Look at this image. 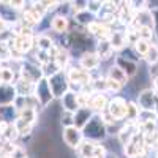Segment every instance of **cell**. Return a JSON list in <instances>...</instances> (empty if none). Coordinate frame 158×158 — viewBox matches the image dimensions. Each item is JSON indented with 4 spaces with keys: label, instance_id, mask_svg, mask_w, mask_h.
I'll list each match as a JSON object with an SVG mask.
<instances>
[{
    "label": "cell",
    "instance_id": "cell-11",
    "mask_svg": "<svg viewBox=\"0 0 158 158\" xmlns=\"http://www.w3.org/2000/svg\"><path fill=\"white\" fill-rule=\"evenodd\" d=\"M0 21H3L6 25L18 22L16 10H13L8 2H0Z\"/></svg>",
    "mask_w": 158,
    "mask_h": 158
},
{
    "label": "cell",
    "instance_id": "cell-26",
    "mask_svg": "<svg viewBox=\"0 0 158 158\" xmlns=\"http://www.w3.org/2000/svg\"><path fill=\"white\" fill-rule=\"evenodd\" d=\"M36 43H38V49L40 51H44V52H49L52 48H54V44H52V40L46 35H40L38 40H36Z\"/></svg>",
    "mask_w": 158,
    "mask_h": 158
},
{
    "label": "cell",
    "instance_id": "cell-21",
    "mask_svg": "<svg viewBox=\"0 0 158 158\" xmlns=\"http://www.w3.org/2000/svg\"><path fill=\"white\" fill-rule=\"evenodd\" d=\"M109 79H112V81L118 82L120 85H125L127 81H128V76L115 65V67H111V68H109Z\"/></svg>",
    "mask_w": 158,
    "mask_h": 158
},
{
    "label": "cell",
    "instance_id": "cell-40",
    "mask_svg": "<svg viewBox=\"0 0 158 158\" xmlns=\"http://www.w3.org/2000/svg\"><path fill=\"white\" fill-rule=\"evenodd\" d=\"M106 158H117L115 155H106Z\"/></svg>",
    "mask_w": 158,
    "mask_h": 158
},
{
    "label": "cell",
    "instance_id": "cell-37",
    "mask_svg": "<svg viewBox=\"0 0 158 158\" xmlns=\"http://www.w3.org/2000/svg\"><path fill=\"white\" fill-rule=\"evenodd\" d=\"M87 6H89V10H90V11H94V13H95V11H98V10H100L101 2H89V3H87Z\"/></svg>",
    "mask_w": 158,
    "mask_h": 158
},
{
    "label": "cell",
    "instance_id": "cell-20",
    "mask_svg": "<svg viewBox=\"0 0 158 158\" xmlns=\"http://www.w3.org/2000/svg\"><path fill=\"white\" fill-rule=\"evenodd\" d=\"M112 52H114V49H112V46L109 43V40H101L100 44H98V52H97V56L100 57V60L111 59Z\"/></svg>",
    "mask_w": 158,
    "mask_h": 158
},
{
    "label": "cell",
    "instance_id": "cell-22",
    "mask_svg": "<svg viewBox=\"0 0 158 158\" xmlns=\"http://www.w3.org/2000/svg\"><path fill=\"white\" fill-rule=\"evenodd\" d=\"M109 43H111L112 49H120V48H123L125 43H127L125 33H122V32H111V35H109Z\"/></svg>",
    "mask_w": 158,
    "mask_h": 158
},
{
    "label": "cell",
    "instance_id": "cell-5",
    "mask_svg": "<svg viewBox=\"0 0 158 158\" xmlns=\"http://www.w3.org/2000/svg\"><path fill=\"white\" fill-rule=\"evenodd\" d=\"M144 150H146V144H144V138L139 136V133L125 146V155L128 158H139L144 155Z\"/></svg>",
    "mask_w": 158,
    "mask_h": 158
},
{
    "label": "cell",
    "instance_id": "cell-19",
    "mask_svg": "<svg viewBox=\"0 0 158 158\" xmlns=\"http://www.w3.org/2000/svg\"><path fill=\"white\" fill-rule=\"evenodd\" d=\"M89 106L90 109H95V111H104L108 108V100L103 94H97L89 100Z\"/></svg>",
    "mask_w": 158,
    "mask_h": 158
},
{
    "label": "cell",
    "instance_id": "cell-34",
    "mask_svg": "<svg viewBox=\"0 0 158 158\" xmlns=\"http://www.w3.org/2000/svg\"><path fill=\"white\" fill-rule=\"evenodd\" d=\"M10 158H27V152H25L24 147L21 146H16L15 150H13V153L10 155Z\"/></svg>",
    "mask_w": 158,
    "mask_h": 158
},
{
    "label": "cell",
    "instance_id": "cell-38",
    "mask_svg": "<svg viewBox=\"0 0 158 158\" xmlns=\"http://www.w3.org/2000/svg\"><path fill=\"white\" fill-rule=\"evenodd\" d=\"M6 27H8V25H6L3 21H0V35H2L3 32H6Z\"/></svg>",
    "mask_w": 158,
    "mask_h": 158
},
{
    "label": "cell",
    "instance_id": "cell-25",
    "mask_svg": "<svg viewBox=\"0 0 158 158\" xmlns=\"http://www.w3.org/2000/svg\"><path fill=\"white\" fill-rule=\"evenodd\" d=\"M68 60H70V57H68L67 52H65L63 49H59V51H57V54H56V57H54L56 67H57L59 70H63V68L68 65Z\"/></svg>",
    "mask_w": 158,
    "mask_h": 158
},
{
    "label": "cell",
    "instance_id": "cell-9",
    "mask_svg": "<svg viewBox=\"0 0 158 158\" xmlns=\"http://www.w3.org/2000/svg\"><path fill=\"white\" fill-rule=\"evenodd\" d=\"M138 103H139V106L144 111H155V108H156V98H155L153 90H149V89L142 90L139 94Z\"/></svg>",
    "mask_w": 158,
    "mask_h": 158
},
{
    "label": "cell",
    "instance_id": "cell-36",
    "mask_svg": "<svg viewBox=\"0 0 158 158\" xmlns=\"http://www.w3.org/2000/svg\"><path fill=\"white\" fill-rule=\"evenodd\" d=\"M106 82H108V90H112V92H118V90H120V84H118V82H115V81H112V79H106Z\"/></svg>",
    "mask_w": 158,
    "mask_h": 158
},
{
    "label": "cell",
    "instance_id": "cell-28",
    "mask_svg": "<svg viewBox=\"0 0 158 158\" xmlns=\"http://www.w3.org/2000/svg\"><path fill=\"white\" fill-rule=\"evenodd\" d=\"M15 79V73L10 68H0V84H11Z\"/></svg>",
    "mask_w": 158,
    "mask_h": 158
},
{
    "label": "cell",
    "instance_id": "cell-6",
    "mask_svg": "<svg viewBox=\"0 0 158 158\" xmlns=\"http://www.w3.org/2000/svg\"><path fill=\"white\" fill-rule=\"evenodd\" d=\"M63 141L68 147L71 149H79L82 142V133L81 130H77L76 127H68L63 130Z\"/></svg>",
    "mask_w": 158,
    "mask_h": 158
},
{
    "label": "cell",
    "instance_id": "cell-14",
    "mask_svg": "<svg viewBox=\"0 0 158 158\" xmlns=\"http://www.w3.org/2000/svg\"><path fill=\"white\" fill-rule=\"evenodd\" d=\"M68 81L70 82H76V84H79V85H85V84H89L90 82V74L85 71V70H71L70 73H68Z\"/></svg>",
    "mask_w": 158,
    "mask_h": 158
},
{
    "label": "cell",
    "instance_id": "cell-30",
    "mask_svg": "<svg viewBox=\"0 0 158 158\" xmlns=\"http://www.w3.org/2000/svg\"><path fill=\"white\" fill-rule=\"evenodd\" d=\"M149 48H150L149 41H144V40H138V41L135 43V51L138 52L139 56H146L147 51H149Z\"/></svg>",
    "mask_w": 158,
    "mask_h": 158
},
{
    "label": "cell",
    "instance_id": "cell-27",
    "mask_svg": "<svg viewBox=\"0 0 158 158\" xmlns=\"http://www.w3.org/2000/svg\"><path fill=\"white\" fill-rule=\"evenodd\" d=\"M139 117V109L136 108V104L135 103H128V108H127V115L125 118L130 122V123H133L136 118Z\"/></svg>",
    "mask_w": 158,
    "mask_h": 158
},
{
    "label": "cell",
    "instance_id": "cell-1",
    "mask_svg": "<svg viewBox=\"0 0 158 158\" xmlns=\"http://www.w3.org/2000/svg\"><path fill=\"white\" fill-rule=\"evenodd\" d=\"M48 84H49V89L52 92V95L54 97H63L67 94V89H68V77L67 74L63 73V70L51 74L48 77Z\"/></svg>",
    "mask_w": 158,
    "mask_h": 158
},
{
    "label": "cell",
    "instance_id": "cell-39",
    "mask_svg": "<svg viewBox=\"0 0 158 158\" xmlns=\"http://www.w3.org/2000/svg\"><path fill=\"white\" fill-rule=\"evenodd\" d=\"M153 94L158 97V79H155V82H153Z\"/></svg>",
    "mask_w": 158,
    "mask_h": 158
},
{
    "label": "cell",
    "instance_id": "cell-8",
    "mask_svg": "<svg viewBox=\"0 0 158 158\" xmlns=\"http://www.w3.org/2000/svg\"><path fill=\"white\" fill-rule=\"evenodd\" d=\"M21 76H22L21 79H24V81H27L30 84H36L40 79H41L43 73H41V70H40V68L33 67V65L25 63L24 67H22V70H21Z\"/></svg>",
    "mask_w": 158,
    "mask_h": 158
},
{
    "label": "cell",
    "instance_id": "cell-33",
    "mask_svg": "<svg viewBox=\"0 0 158 158\" xmlns=\"http://www.w3.org/2000/svg\"><path fill=\"white\" fill-rule=\"evenodd\" d=\"M92 87H94L95 92H100L101 94V90H108V82H106V79H97L95 82H92Z\"/></svg>",
    "mask_w": 158,
    "mask_h": 158
},
{
    "label": "cell",
    "instance_id": "cell-23",
    "mask_svg": "<svg viewBox=\"0 0 158 158\" xmlns=\"http://www.w3.org/2000/svg\"><path fill=\"white\" fill-rule=\"evenodd\" d=\"M95 147H97L95 142H92V141H84V142H81V146H79V152H81L82 158H94Z\"/></svg>",
    "mask_w": 158,
    "mask_h": 158
},
{
    "label": "cell",
    "instance_id": "cell-16",
    "mask_svg": "<svg viewBox=\"0 0 158 158\" xmlns=\"http://www.w3.org/2000/svg\"><path fill=\"white\" fill-rule=\"evenodd\" d=\"M117 67L120 68L127 76H133L138 71L136 62L135 60H130V59H125V57H117Z\"/></svg>",
    "mask_w": 158,
    "mask_h": 158
},
{
    "label": "cell",
    "instance_id": "cell-15",
    "mask_svg": "<svg viewBox=\"0 0 158 158\" xmlns=\"http://www.w3.org/2000/svg\"><path fill=\"white\" fill-rule=\"evenodd\" d=\"M100 57L95 54V52H87V54H84L82 57H81V67H82V70H95V68H98V65H100Z\"/></svg>",
    "mask_w": 158,
    "mask_h": 158
},
{
    "label": "cell",
    "instance_id": "cell-24",
    "mask_svg": "<svg viewBox=\"0 0 158 158\" xmlns=\"http://www.w3.org/2000/svg\"><path fill=\"white\" fill-rule=\"evenodd\" d=\"M52 29L59 33H65L68 29V19L65 16H56L52 19Z\"/></svg>",
    "mask_w": 158,
    "mask_h": 158
},
{
    "label": "cell",
    "instance_id": "cell-29",
    "mask_svg": "<svg viewBox=\"0 0 158 158\" xmlns=\"http://www.w3.org/2000/svg\"><path fill=\"white\" fill-rule=\"evenodd\" d=\"M138 36H139V40H144V41L152 40V36H153L152 27H150V25H141L139 30H138Z\"/></svg>",
    "mask_w": 158,
    "mask_h": 158
},
{
    "label": "cell",
    "instance_id": "cell-4",
    "mask_svg": "<svg viewBox=\"0 0 158 158\" xmlns=\"http://www.w3.org/2000/svg\"><path fill=\"white\" fill-rule=\"evenodd\" d=\"M127 108H128V103L123 98H112L108 104V114L114 118V120H122L127 115Z\"/></svg>",
    "mask_w": 158,
    "mask_h": 158
},
{
    "label": "cell",
    "instance_id": "cell-7",
    "mask_svg": "<svg viewBox=\"0 0 158 158\" xmlns=\"http://www.w3.org/2000/svg\"><path fill=\"white\" fill-rule=\"evenodd\" d=\"M18 94L13 84H0V106H10L15 103Z\"/></svg>",
    "mask_w": 158,
    "mask_h": 158
},
{
    "label": "cell",
    "instance_id": "cell-2",
    "mask_svg": "<svg viewBox=\"0 0 158 158\" xmlns=\"http://www.w3.org/2000/svg\"><path fill=\"white\" fill-rule=\"evenodd\" d=\"M84 133L89 139H103L106 136V127L100 117H92L84 127Z\"/></svg>",
    "mask_w": 158,
    "mask_h": 158
},
{
    "label": "cell",
    "instance_id": "cell-32",
    "mask_svg": "<svg viewBox=\"0 0 158 158\" xmlns=\"http://www.w3.org/2000/svg\"><path fill=\"white\" fill-rule=\"evenodd\" d=\"M147 59V62L149 63H155V62H158V46H150L149 48V51H147V54L144 56Z\"/></svg>",
    "mask_w": 158,
    "mask_h": 158
},
{
    "label": "cell",
    "instance_id": "cell-17",
    "mask_svg": "<svg viewBox=\"0 0 158 158\" xmlns=\"http://www.w3.org/2000/svg\"><path fill=\"white\" fill-rule=\"evenodd\" d=\"M138 133H139V131H138L136 125L128 123L125 128H122V130H120V133H118V139H120V142L123 144V146H127V144H128L131 139H133Z\"/></svg>",
    "mask_w": 158,
    "mask_h": 158
},
{
    "label": "cell",
    "instance_id": "cell-35",
    "mask_svg": "<svg viewBox=\"0 0 158 158\" xmlns=\"http://www.w3.org/2000/svg\"><path fill=\"white\" fill-rule=\"evenodd\" d=\"M76 19L79 21V22H82V24H90V15H89V11H79L77 13V16H76Z\"/></svg>",
    "mask_w": 158,
    "mask_h": 158
},
{
    "label": "cell",
    "instance_id": "cell-3",
    "mask_svg": "<svg viewBox=\"0 0 158 158\" xmlns=\"http://www.w3.org/2000/svg\"><path fill=\"white\" fill-rule=\"evenodd\" d=\"M35 98L38 100V103L41 106H48L51 103V100L54 98L52 92L49 89V84H48V79L46 77H41L40 81L35 84Z\"/></svg>",
    "mask_w": 158,
    "mask_h": 158
},
{
    "label": "cell",
    "instance_id": "cell-13",
    "mask_svg": "<svg viewBox=\"0 0 158 158\" xmlns=\"http://www.w3.org/2000/svg\"><path fill=\"white\" fill-rule=\"evenodd\" d=\"M87 30H89L90 33L97 35V36L101 38V40H108V36L111 35L109 27H108L106 24H103V22H90V24L87 25Z\"/></svg>",
    "mask_w": 158,
    "mask_h": 158
},
{
    "label": "cell",
    "instance_id": "cell-10",
    "mask_svg": "<svg viewBox=\"0 0 158 158\" xmlns=\"http://www.w3.org/2000/svg\"><path fill=\"white\" fill-rule=\"evenodd\" d=\"M90 118H92V111H90V108H79V109L73 114L74 127H76L77 130H84V127L89 123Z\"/></svg>",
    "mask_w": 158,
    "mask_h": 158
},
{
    "label": "cell",
    "instance_id": "cell-18",
    "mask_svg": "<svg viewBox=\"0 0 158 158\" xmlns=\"http://www.w3.org/2000/svg\"><path fill=\"white\" fill-rule=\"evenodd\" d=\"M16 114H18V109L13 106V104H10V106H0V122L13 123Z\"/></svg>",
    "mask_w": 158,
    "mask_h": 158
},
{
    "label": "cell",
    "instance_id": "cell-12",
    "mask_svg": "<svg viewBox=\"0 0 158 158\" xmlns=\"http://www.w3.org/2000/svg\"><path fill=\"white\" fill-rule=\"evenodd\" d=\"M62 106L65 108V111L74 114L79 109V103H77V95L73 94V92H67L63 97H62Z\"/></svg>",
    "mask_w": 158,
    "mask_h": 158
},
{
    "label": "cell",
    "instance_id": "cell-31",
    "mask_svg": "<svg viewBox=\"0 0 158 158\" xmlns=\"http://www.w3.org/2000/svg\"><path fill=\"white\" fill-rule=\"evenodd\" d=\"M10 57H11L10 44L6 41H0V62H2V60H8Z\"/></svg>",
    "mask_w": 158,
    "mask_h": 158
}]
</instances>
